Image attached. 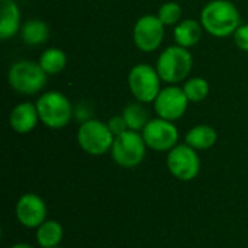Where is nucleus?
<instances>
[{
    "mask_svg": "<svg viewBox=\"0 0 248 248\" xmlns=\"http://www.w3.org/2000/svg\"><path fill=\"white\" fill-rule=\"evenodd\" d=\"M39 65L46 74H58L61 73L67 65V55L62 49L58 48H49L42 52Z\"/></svg>",
    "mask_w": 248,
    "mask_h": 248,
    "instance_id": "nucleus-20",
    "label": "nucleus"
},
{
    "mask_svg": "<svg viewBox=\"0 0 248 248\" xmlns=\"http://www.w3.org/2000/svg\"><path fill=\"white\" fill-rule=\"evenodd\" d=\"M108 126H109L110 132H112L115 137H118V135L124 134L125 131H128V125H126V122H125V119H124L122 115H121V116H113V118H110L109 122H108Z\"/></svg>",
    "mask_w": 248,
    "mask_h": 248,
    "instance_id": "nucleus-24",
    "label": "nucleus"
},
{
    "mask_svg": "<svg viewBox=\"0 0 248 248\" xmlns=\"http://www.w3.org/2000/svg\"><path fill=\"white\" fill-rule=\"evenodd\" d=\"M129 90L141 103H151L161 92V77L157 68L148 64L135 65L128 74Z\"/></svg>",
    "mask_w": 248,
    "mask_h": 248,
    "instance_id": "nucleus-7",
    "label": "nucleus"
},
{
    "mask_svg": "<svg viewBox=\"0 0 248 248\" xmlns=\"http://www.w3.org/2000/svg\"><path fill=\"white\" fill-rule=\"evenodd\" d=\"M158 19L164 23V26H171L174 23H177L182 17V7L174 3V1H167L164 3L160 10H158Z\"/></svg>",
    "mask_w": 248,
    "mask_h": 248,
    "instance_id": "nucleus-22",
    "label": "nucleus"
},
{
    "mask_svg": "<svg viewBox=\"0 0 248 248\" xmlns=\"http://www.w3.org/2000/svg\"><path fill=\"white\" fill-rule=\"evenodd\" d=\"M115 135L110 132L108 124L97 119L84 121L77 131V144L89 155L100 157L110 153Z\"/></svg>",
    "mask_w": 248,
    "mask_h": 248,
    "instance_id": "nucleus-3",
    "label": "nucleus"
},
{
    "mask_svg": "<svg viewBox=\"0 0 248 248\" xmlns=\"http://www.w3.org/2000/svg\"><path fill=\"white\" fill-rule=\"evenodd\" d=\"M170 174L180 182H192L201 171V158L195 148L185 144H177L169 151L166 160Z\"/></svg>",
    "mask_w": 248,
    "mask_h": 248,
    "instance_id": "nucleus-8",
    "label": "nucleus"
},
{
    "mask_svg": "<svg viewBox=\"0 0 248 248\" xmlns=\"http://www.w3.org/2000/svg\"><path fill=\"white\" fill-rule=\"evenodd\" d=\"M218 141L217 131L209 125H196L186 134V144L196 151H205L212 148Z\"/></svg>",
    "mask_w": 248,
    "mask_h": 248,
    "instance_id": "nucleus-17",
    "label": "nucleus"
},
{
    "mask_svg": "<svg viewBox=\"0 0 248 248\" xmlns=\"http://www.w3.org/2000/svg\"><path fill=\"white\" fill-rule=\"evenodd\" d=\"M122 116H124L126 125H128V129L137 131V132H141V131L145 128V125L150 122V119H148V112H147V109L141 105V102L128 105V106L124 109Z\"/></svg>",
    "mask_w": 248,
    "mask_h": 248,
    "instance_id": "nucleus-19",
    "label": "nucleus"
},
{
    "mask_svg": "<svg viewBox=\"0 0 248 248\" xmlns=\"http://www.w3.org/2000/svg\"><path fill=\"white\" fill-rule=\"evenodd\" d=\"M187 103L189 99L186 97L183 89L170 86L158 93L157 99L154 100V109L158 118L174 122L186 113Z\"/></svg>",
    "mask_w": 248,
    "mask_h": 248,
    "instance_id": "nucleus-12",
    "label": "nucleus"
},
{
    "mask_svg": "<svg viewBox=\"0 0 248 248\" xmlns=\"http://www.w3.org/2000/svg\"><path fill=\"white\" fill-rule=\"evenodd\" d=\"M147 144L141 132L125 131L124 134L115 137L110 155L112 160L122 169H135L138 167L147 154Z\"/></svg>",
    "mask_w": 248,
    "mask_h": 248,
    "instance_id": "nucleus-2",
    "label": "nucleus"
},
{
    "mask_svg": "<svg viewBox=\"0 0 248 248\" xmlns=\"http://www.w3.org/2000/svg\"><path fill=\"white\" fill-rule=\"evenodd\" d=\"M234 39L240 49L248 52V23L238 26V29L234 32Z\"/></svg>",
    "mask_w": 248,
    "mask_h": 248,
    "instance_id": "nucleus-23",
    "label": "nucleus"
},
{
    "mask_svg": "<svg viewBox=\"0 0 248 248\" xmlns=\"http://www.w3.org/2000/svg\"><path fill=\"white\" fill-rule=\"evenodd\" d=\"M183 92L189 102H202L208 94H209V84L205 78L202 77H195L186 81Z\"/></svg>",
    "mask_w": 248,
    "mask_h": 248,
    "instance_id": "nucleus-21",
    "label": "nucleus"
},
{
    "mask_svg": "<svg viewBox=\"0 0 248 248\" xmlns=\"http://www.w3.org/2000/svg\"><path fill=\"white\" fill-rule=\"evenodd\" d=\"M9 248H35L32 244H29V243H16V244H13L12 247Z\"/></svg>",
    "mask_w": 248,
    "mask_h": 248,
    "instance_id": "nucleus-25",
    "label": "nucleus"
},
{
    "mask_svg": "<svg viewBox=\"0 0 248 248\" xmlns=\"http://www.w3.org/2000/svg\"><path fill=\"white\" fill-rule=\"evenodd\" d=\"M46 76L48 74L39 64L32 61H17L9 70L7 81L15 92L31 96L45 87Z\"/></svg>",
    "mask_w": 248,
    "mask_h": 248,
    "instance_id": "nucleus-5",
    "label": "nucleus"
},
{
    "mask_svg": "<svg viewBox=\"0 0 248 248\" xmlns=\"http://www.w3.org/2000/svg\"><path fill=\"white\" fill-rule=\"evenodd\" d=\"M49 36L48 25L41 19H31L22 28V39L28 45L44 44Z\"/></svg>",
    "mask_w": 248,
    "mask_h": 248,
    "instance_id": "nucleus-18",
    "label": "nucleus"
},
{
    "mask_svg": "<svg viewBox=\"0 0 248 248\" xmlns=\"http://www.w3.org/2000/svg\"><path fill=\"white\" fill-rule=\"evenodd\" d=\"M193 65V60L187 48L180 45L166 48L157 61V71L163 81L174 84L185 80Z\"/></svg>",
    "mask_w": 248,
    "mask_h": 248,
    "instance_id": "nucleus-6",
    "label": "nucleus"
},
{
    "mask_svg": "<svg viewBox=\"0 0 248 248\" xmlns=\"http://www.w3.org/2000/svg\"><path fill=\"white\" fill-rule=\"evenodd\" d=\"M52 248H62L61 246H58V247H52Z\"/></svg>",
    "mask_w": 248,
    "mask_h": 248,
    "instance_id": "nucleus-26",
    "label": "nucleus"
},
{
    "mask_svg": "<svg viewBox=\"0 0 248 248\" xmlns=\"http://www.w3.org/2000/svg\"><path fill=\"white\" fill-rule=\"evenodd\" d=\"M20 28V12L13 0L0 1V38L3 41L15 36Z\"/></svg>",
    "mask_w": 248,
    "mask_h": 248,
    "instance_id": "nucleus-14",
    "label": "nucleus"
},
{
    "mask_svg": "<svg viewBox=\"0 0 248 248\" xmlns=\"http://www.w3.org/2000/svg\"><path fill=\"white\" fill-rule=\"evenodd\" d=\"M201 23L212 36L227 38L238 29L240 12L228 0H212L203 7Z\"/></svg>",
    "mask_w": 248,
    "mask_h": 248,
    "instance_id": "nucleus-1",
    "label": "nucleus"
},
{
    "mask_svg": "<svg viewBox=\"0 0 248 248\" xmlns=\"http://www.w3.org/2000/svg\"><path fill=\"white\" fill-rule=\"evenodd\" d=\"M15 215L17 222L23 228L36 230L42 222L48 219V208L45 201L39 195L28 192L17 199L15 206Z\"/></svg>",
    "mask_w": 248,
    "mask_h": 248,
    "instance_id": "nucleus-10",
    "label": "nucleus"
},
{
    "mask_svg": "<svg viewBox=\"0 0 248 248\" xmlns=\"http://www.w3.org/2000/svg\"><path fill=\"white\" fill-rule=\"evenodd\" d=\"M203 26L198 20L186 19L176 25L174 28V41L183 48H190L196 45L202 38Z\"/></svg>",
    "mask_w": 248,
    "mask_h": 248,
    "instance_id": "nucleus-16",
    "label": "nucleus"
},
{
    "mask_svg": "<svg viewBox=\"0 0 248 248\" xmlns=\"http://www.w3.org/2000/svg\"><path fill=\"white\" fill-rule=\"evenodd\" d=\"M64 230L55 219H46L35 230V240L39 248L58 247L62 243Z\"/></svg>",
    "mask_w": 248,
    "mask_h": 248,
    "instance_id": "nucleus-15",
    "label": "nucleus"
},
{
    "mask_svg": "<svg viewBox=\"0 0 248 248\" xmlns=\"http://www.w3.org/2000/svg\"><path fill=\"white\" fill-rule=\"evenodd\" d=\"M36 109L41 122L51 129H61L67 126L73 118V106L60 92L44 93L36 102Z\"/></svg>",
    "mask_w": 248,
    "mask_h": 248,
    "instance_id": "nucleus-4",
    "label": "nucleus"
},
{
    "mask_svg": "<svg viewBox=\"0 0 248 248\" xmlns=\"http://www.w3.org/2000/svg\"><path fill=\"white\" fill-rule=\"evenodd\" d=\"M164 39V23L158 16L145 15L140 17L134 28V42L144 52L155 51Z\"/></svg>",
    "mask_w": 248,
    "mask_h": 248,
    "instance_id": "nucleus-11",
    "label": "nucleus"
},
{
    "mask_svg": "<svg viewBox=\"0 0 248 248\" xmlns=\"http://www.w3.org/2000/svg\"><path fill=\"white\" fill-rule=\"evenodd\" d=\"M39 121L41 119L36 109V103H31V102L16 105L9 118L12 129L17 134H29L36 128Z\"/></svg>",
    "mask_w": 248,
    "mask_h": 248,
    "instance_id": "nucleus-13",
    "label": "nucleus"
},
{
    "mask_svg": "<svg viewBox=\"0 0 248 248\" xmlns=\"http://www.w3.org/2000/svg\"><path fill=\"white\" fill-rule=\"evenodd\" d=\"M141 134L147 147L157 153H169L179 142L177 126L171 121H166L163 118L150 119V122L145 125Z\"/></svg>",
    "mask_w": 248,
    "mask_h": 248,
    "instance_id": "nucleus-9",
    "label": "nucleus"
}]
</instances>
